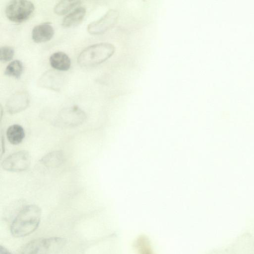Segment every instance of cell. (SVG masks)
Listing matches in <instances>:
<instances>
[{"instance_id": "obj_3", "label": "cell", "mask_w": 254, "mask_h": 254, "mask_svg": "<svg viewBox=\"0 0 254 254\" xmlns=\"http://www.w3.org/2000/svg\"><path fill=\"white\" fill-rule=\"evenodd\" d=\"M65 243V240L61 237L39 238L26 244L19 254H53L60 250Z\"/></svg>"}, {"instance_id": "obj_17", "label": "cell", "mask_w": 254, "mask_h": 254, "mask_svg": "<svg viewBox=\"0 0 254 254\" xmlns=\"http://www.w3.org/2000/svg\"><path fill=\"white\" fill-rule=\"evenodd\" d=\"M0 254H12L7 249L2 246H0Z\"/></svg>"}, {"instance_id": "obj_14", "label": "cell", "mask_w": 254, "mask_h": 254, "mask_svg": "<svg viewBox=\"0 0 254 254\" xmlns=\"http://www.w3.org/2000/svg\"><path fill=\"white\" fill-rule=\"evenodd\" d=\"M79 0H61L55 5L54 12L58 15H64L80 3Z\"/></svg>"}, {"instance_id": "obj_8", "label": "cell", "mask_w": 254, "mask_h": 254, "mask_svg": "<svg viewBox=\"0 0 254 254\" xmlns=\"http://www.w3.org/2000/svg\"><path fill=\"white\" fill-rule=\"evenodd\" d=\"M29 103V96L25 91L15 92L6 103V109L11 114L19 113L25 109Z\"/></svg>"}, {"instance_id": "obj_9", "label": "cell", "mask_w": 254, "mask_h": 254, "mask_svg": "<svg viewBox=\"0 0 254 254\" xmlns=\"http://www.w3.org/2000/svg\"><path fill=\"white\" fill-rule=\"evenodd\" d=\"M54 34L53 26L46 22L35 26L32 32L33 40L36 43L45 42L50 40Z\"/></svg>"}, {"instance_id": "obj_16", "label": "cell", "mask_w": 254, "mask_h": 254, "mask_svg": "<svg viewBox=\"0 0 254 254\" xmlns=\"http://www.w3.org/2000/svg\"><path fill=\"white\" fill-rule=\"evenodd\" d=\"M14 54V49L11 47H1L0 49V60L2 62L9 61L12 59Z\"/></svg>"}, {"instance_id": "obj_13", "label": "cell", "mask_w": 254, "mask_h": 254, "mask_svg": "<svg viewBox=\"0 0 254 254\" xmlns=\"http://www.w3.org/2000/svg\"><path fill=\"white\" fill-rule=\"evenodd\" d=\"M24 136V130L19 125H11L6 131V136L8 141L14 145L19 144L23 140Z\"/></svg>"}, {"instance_id": "obj_10", "label": "cell", "mask_w": 254, "mask_h": 254, "mask_svg": "<svg viewBox=\"0 0 254 254\" xmlns=\"http://www.w3.org/2000/svg\"><path fill=\"white\" fill-rule=\"evenodd\" d=\"M49 61L51 66L59 70H67L71 65L70 58L62 52H55L51 55Z\"/></svg>"}, {"instance_id": "obj_6", "label": "cell", "mask_w": 254, "mask_h": 254, "mask_svg": "<svg viewBox=\"0 0 254 254\" xmlns=\"http://www.w3.org/2000/svg\"><path fill=\"white\" fill-rule=\"evenodd\" d=\"M31 163V157L26 150L14 152L6 158L1 163L2 168L7 171L20 172L27 170Z\"/></svg>"}, {"instance_id": "obj_11", "label": "cell", "mask_w": 254, "mask_h": 254, "mask_svg": "<svg viewBox=\"0 0 254 254\" xmlns=\"http://www.w3.org/2000/svg\"><path fill=\"white\" fill-rule=\"evenodd\" d=\"M64 160V155L61 151L50 152L40 160V164L46 169H51L59 166Z\"/></svg>"}, {"instance_id": "obj_15", "label": "cell", "mask_w": 254, "mask_h": 254, "mask_svg": "<svg viewBox=\"0 0 254 254\" xmlns=\"http://www.w3.org/2000/svg\"><path fill=\"white\" fill-rule=\"evenodd\" d=\"M22 63L19 60H16L9 63L6 66L4 73L8 76L15 78H19L23 71Z\"/></svg>"}, {"instance_id": "obj_1", "label": "cell", "mask_w": 254, "mask_h": 254, "mask_svg": "<svg viewBox=\"0 0 254 254\" xmlns=\"http://www.w3.org/2000/svg\"><path fill=\"white\" fill-rule=\"evenodd\" d=\"M41 210L37 205L31 204L22 207L13 220L10 231L15 237H22L33 232L39 226Z\"/></svg>"}, {"instance_id": "obj_4", "label": "cell", "mask_w": 254, "mask_h": 254, "mask_svg": "<svg viewBox=\"0 0 254 254\" xmlns=\"http://www.w3.org/2000/svg\"><path fill=\"white\" fill-rule=\"evenodd\" d=\"M34 10L33 3L26 0H15L10 1L5 8V15L10 21L21 23L29 18Z\"/></svg>"}, {"instance_id": "obj_5", "label": "cell", "mask_w": 254, "mask_h": 254, "mask_svg": "<svg viewBox=\"0 0 254 254\" xmlns=\"http://www.w3.org/2000/svg\"><path fill=\"white\" fill-rule=\"evenodd\" d=\"M85 119V113L78 107L73 106L62 110L55 122L60 127H72L80 125Z\"/></svg>"}, {"instance_id": "obj_2", "label": "cell", "mask_w": 254, "mask_h": 254, "mask_svg": "<svg viewBox=\"0 0 254 254\" xmlns=\"http://www.w3.org/2000/svg\"><path fill=\"white\" fill-rule=\"evenodd\" d=\"M115 46L109 43H100L91 45L84 49L77 58L78 64L82 66L88 67L100 64L115 53Z\"/></svg>"}, {"instance_id": "obj_7", "label": "cell", "mask_w": 254, "mask_h": 254, "mask_svg": "<svg viewBox=\"0 0 254 254\" xmlns=\"http://www.w3.org/2000/svg\"><path fill=\"white\" fill-rule=\"evenodd\" d=\"M119 13L114 9L109 10L99 20L90 23L88 27V32L92 35L103 33L111 28L117 22Z\"/></svg>"}, {"instance_id": "obj_12", "label": "cell", "mask_w": 254, "mask_h": 254, "mask_svg": "<svg viewBox=\"0 0 254 254\" xmlns=\"http://www.w3.org/2000/svg\"><path fill=\"white\" fill-rule=\"evenodd\" d=\"M86 14V9L80 6L67 14L63 19L62 25L64 27L74 26L80 23Z\"/></svg>"}]
</instances>
